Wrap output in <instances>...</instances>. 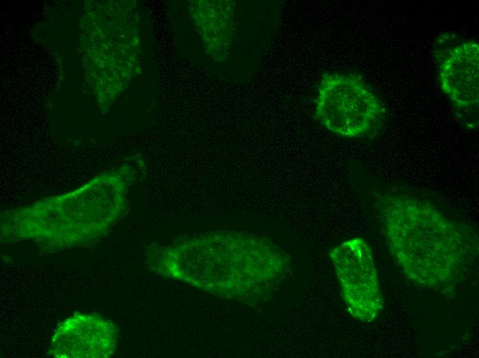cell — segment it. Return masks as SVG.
Listing matches in <instances>:
<instances>
[{"instance_id":"1","label":"cell","mask_w":479,"mask_h":358,"mask_svg":"<svg viewBox=\"0 0 479 358\" xmlns=\"http://www.w3.org/2000/svg\"><path fill=\"white\" fill-rule=\"evenodd\" d=\"M146 262L163 277L248 304L266 301L289 268L286 255L268 238L224 231L152 245Z\"/></svg>"},{"instance_id":"2","label":"cell","mask_w":479,"mask_h":358,"mask_svg":"<svg viewBox=\"0 0 479 358\" xmlns=\"http://www.w3.org/2000/svg\"><path fill=\"white\" fill-rule=\"evenodd\" d=\"M375 207L392 256L421 286L450 291L478 255L475 231L447 218L425 200L387 193Z\"/></svg>"},{"instance_id":"3","label":"cell","mask_w":479,"mask_h":358,"mask_svg":"<svg viewBox=\"0 0 479 358\" xmlns=\"http://www.w3.org/2000/svg\"><path fill=\"white\" fill-rule=\"evenodd\" d=\"M118 173H109L98 195L91 190L92 181L72 193L1 213V240H30L54 249L96 241L125 211L126 185Z\"/></svg>"},{"instance_id":"4","label":"cell","mask_w":479,"mask_h":358,"mask_svg":"<svg viewBox=\"0 0 479 358\" xmlns=\"http://www.w3.org/2000/svg\"><path fill=\"white\" fill-rule=\"evenodd\" d=\"M386 108L361 76L328 72L320 79L315 102L317 120L331 132L356 138L380 129Z\"/></svg>"},{"instance_id":"5","label":"cell","mask_w":479,"mask_h":358,"mask_svg":"<svg viewBox=\"0 0 479 358\" xmlns=\"http://www.w3.org/2000/svg\"><path fill=\"white\" fill-rule=\"evenodd\" d=\"M341 296L350 315L370 323L383 308L377 270L372 249L362 238L345 240L329 251Z\"/></svg>"},{"instance_id":"6","label":"cell","mask_w":479,"mask_h":358,"mask_svg":"<svg viewBox=\"0 0 479 358\" xmlns=\"http://www.w3.org/2000/svg\"><path fill=\"white\" fill-rule=\"evenodd\" d=\"M440 86L460 113L478 114L479 45L455 34L439 36L434 45Z\"/></svg>"},{"instance_id":"7","label":"cell","mask_w":479,"mask_h":358,"mask_svg":"<svg viewBox=\"0 0 479 358\" xmlns=\"http://www.w3.org/2000/svg\"><path fill=\"white\" fill-rule=\"evenodd\" d=\"M118 333L111 321L76 312L56 328L50 353L57 358H107L116 349Z\"/></svg>"}]
</instances>
